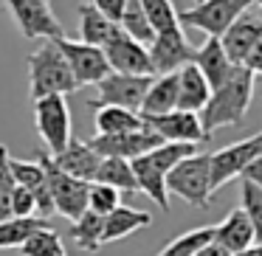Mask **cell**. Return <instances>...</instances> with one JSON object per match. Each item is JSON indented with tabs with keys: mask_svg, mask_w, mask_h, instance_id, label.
<instances>
[{
	"mask_svg": "<svg viewBox=\"0 0 262 256\" xmlns=\"http://www.w3.org/2000/svg\"><path fill=\"white\" fill-rule=\"evenodd\" d=\"M251 96H254V76L243 68L234 65V71L228 74V79L220 87H214L209 96V102L203 104V110L198 113L200 130H203L206 141L211 138V132L220 127H237L245 121Z\"/></svg>",
	"mask_w": 262,
	"mask_h": 256,
	"instance_id": "cell-1",
	"label": "cell"
},
{
	"mask_svg": "<svg viewBox=\"0 0 262 256\" xmlns=\"http://www.w3.org/2000/svg\"><path fill=\"white\" fill-rule=\"evenodd\" d=\"M194 152H198V147H189V144H161L158 149L130 160V169H133V177H136L138 192H144L164 211H169V194H166L164 180L169 175V169H175L183 158H189Z\"/></svg>",
	"mask_w": 262,
	"mask_h": 256,
	"instance_id": "cell-2",
	"label": "cell"
},
{
	"mask_svg": "<svg viewBox=\"0 0 262 256\" xmlns=\"http://www.w3.org/2000/svg\"><path fill=\"white\" fill-rule=\"evenodd\" d=\"M74 90H79V87H76L68 62L59 54L54 40H46L37 51L29 54V96H31V102L46 99V96H68Z\"/></svg>",
	"mask_w": 262,
	"mask_h": 256,
	"instance_id": "cell-3",
	"label": "cell"
},
{
	"mask_svg": "<svg viewBox=\"0 0 262 256\" xmlns=\"http://www.w3.org/2000/svg\"><path fill=\"white\" fill-rule=\"evenodd\" d=\"M166 194H175L183 203L194 205V208H209L211 200V164L209 155L194 152L183 158L175 169H169L164 180Z\"/></svg>",
	"mask_w": 262,
	"mask_h": 256,
	"instance_id": "cell-4",
	"label": "cell"
},
{
	"mask_svg": "<svg viewBox=\"0 0 262 256\" xmlns=\"http://www.w3.org/2000/svg\"><path fill=\"white\" fill-rule=\"evenodd\" d=\"M251 6H254V0H200L192 9L178 12V23H181V29L186 26V29L203 31L206 37H220Z\"/></svg>",
	"mask_w": 262,
	"mask_h": 256,
	"instance_id": "cell-5",
	"label": "cell"
},
{
	"mask_svg": "<svg viewBox=\"0 0 262 256\" xmlns=\"http://www.w3.org/2000/svg\"><path fill=\"white\" fill-rule=\"evenodd\" d=\"M37 155H40L37 160H40L42 172H46V180H48V189H51L54 214L65 217V220H71V222L79 220L88 211V189H91V183L74 180V177H68L65 172H59L48 152H37Z\"/></svg>",
	"mask_w": 262,
	"mask_h": 256,
	"instance_id": "cell-6",
	"label": "cell"
},
{
	"mask_svg": "<svg viewBox=\"0 0 262 256\" xmlns=\"http://www.w3.org/2000/svg\"><path fill=\"white\" fill-rule=\"evenodd\" d=\"M34 127L40 132L42 144L48 147V152L59 155L74 138V124H71V107L65 102V96H46L34 102Z\"/></svg>",
	"mask_w": 262,
	"mask_h": 256,
	"instance_id": "cell-7",
	"label": "cell"
},
{
	"mask_svg": "<svg viewBox=\"0 0 262 256\" xmlns=\"http://www.w3.org/2000/svg\"><path fill=\"white\" fill-rule=\"evenodd\" d=\"M262 155V130L254 132V135L243 138L237 144H228V147L217 149V152L209 155V164H211V194L217 189H223L228 180L243 175V169L256 160Z\"/></svg>",
	"mask_w": 262,
	"mask_h": 256,
	"instance_id": "cell-8",
	"label": "cell"
},
{
	"mask_svg": "<svg viewBox=\"0 0 262 256\" xmlns=\"http://www.w3.org/2000/svg\"><path fill=\"white\" fill-rule=\"evenodd\" d=\"M26 40H62L65 29L51 12V3L42 0H3Z\"/></svg>",
	"mask_w": 262,
	"mask_h": 256,
	"instance_id": "cell-9",
	"label": "cell"
},
{
	"mask_svg": "<svg viewBox=\"0 0 262 256\" xmlns=\"http://www.w3.org/2000/svg\"><path fill=\"white\" fill-rule=\"evenodd\" d=\"M152 76H124V74H107L96 85V99H91V107H121L138 113L141 102L147 96V87Z\"/></svg>",
	"mask_w": 262,
	"mask_h": 256,
	"instance_id": "cell-10",
	"label": "cell"
},
{
	"mask_svg": "<svg viewBox=\"0 0 262 256\" xmlns=\"http://www.w3.org/2000/svg\"><path fill=\"white\" fill-rule=\"evenodd\" d=\"M54 42H57L59 54H62L65 62H68L71 76H74L76 87L99 85V82H102L104 76L110 74V65H107V59H104L102 48L85 45V42L68 40V37H62V40H54Z\"/></svg>",
	"mask_w": 262,
	"mask_h": 256,
	"instance_id": "cell-11",
	"label": "cell"
},
{
	"mask_svg": "<svg viewBox=\"0 0 262 256\" xmlns=\"http://www.w3.org/2000/svg\"><path fill=\"white\" fill-rule=\"evenodd\" d=\"M102 54L110 65V74H124V76H155L149 65V54L141 42L130 40L124 31L116 26L107 42L102 45Z\"/></svg>",
	"mask_w": 262,
	"mask_h": 256,
	"instance_id": "cell-12",
	"label": "cell"
},
{
	"mask_svg": "<svg viewBox=\"0 0 262 256\" xmlns=\"http://www.w3.org/2000/svg\"><path fill=\"white\" fill-rule=\"evenodd\" d=\"M147 54H149L152 74L166 76V74H178L181 68L192 65L194 45L186 40L183 29H172V31H161V34H155V40L147 45Z\"/></svg>",
	"mask_w": 262,
	"mask_h": 256,
	"instance_id": "cell-13",
	"label": "cell"
},
{
	"mask_svg": "<svg viewBox=\"0 0 262 256\" xmlns=\"http://www.w3.org/2000/svg\"><path fill=\"white\" fill-rule=\"evenodd\" d=\"M161 135H155L149 127L141 132H127V135H93L88 147L99 155V158H119V160H136L141 155L152 152L161 147Z\"/></svg>",
	"mask_w": 262,
	"mask_h": 256,
	"instance_id": "cell-14",
	"label": "cell"
},
{
	"mask_svg": "<svg viewBox=\"0 0 262 256\" xmlns=\"http://www.w3.org/2000/svg\"><path fill=\"white\" fill-rule=\"evenodd\" d=\"M144 127L161 135L164 144H189V147H198L200 141H206L203 130H200V121L194 113H181V110H172L164 115H149L141 119Z\"/></svg>",
	"mask_w": 262,
	"mask_h": 256,
	"instance_id": "cell-15",
	"label": "cell"
},
{
	"mask_svg": "<svg viewBox=\"0 0 262 256\" xmlns=\"http://www.w3.org/2000/svg\"><path fill=\"white\" fill-rule=\"evenodd\" d=\"M51 160H54V166H57L59 172H65L68 177L82 180V183H93V180H96L99 164H102V158H99V155L93 152L85 141H76V138H71L68 147H65L59 155H54Z\"/></svg>",
	"mask_w": 262,
	"mask_h": 256,
	"instance_id": "cell-16",
	"label": "cell"
},
{
	"mask_svg": "<svg viewBox=\"0 0 262 256\" xmlns=\"http://www.w3.org/2000/svg\"><path fill=\"white\" fill-rule=\"evenodd\" d=\"M259 37H262V20L243 14V17H239L237 23L228 26L217 40H220V45H223V51H226L228 62H231V65H243V59L248 57V51L254 48V42L259 40Z\"/></svg>",
	"mask_w": 262,
	"mask_h": 256,
	"instance_id": "cell-17",
	"label": "cell"
},
{
	"mask_svg": "<svg viewBox=\"0 0 262 256\" xmlns=\"http://www.w3.org/2000/svg\"><path fill=\"white\" fill-rule=\"evenodd\" d=\"M192 65L200 71V76L206 79V85L214 90V87H220L223 82L228 79V74L234 71V65L228 62L226 51H223L220 40L217 37H206V42L200 48H194V59Z\"/></svg>",
	"mask_w": 262,
	"mask_h": 256,
	"instance_id": "cell-18",
	"label": "cell"
},
{
	"mask_svg": "<svg viewBox=\"0 0 262 256\" xmlns=\"http://www.w3.org/2000/svg\"><path fill=\"white\" fill-rule=\"evenodd\" d=\"M152 225V214L141 208H130V205L121 203L116 211H110L104 217V228H102V245L119 242V239H127L130 234H136L138 228H149Z\"/></svg>",
	"mask_w": 262,
	"mask_h": 256,
	"instance_id": "cell-19",
	"label": "cell"
},
{
	"mask_svg": "<svg viewBox=\"0 0 262 256\" xmlns=\"http://www.w3.org/2000/svg\"><path fill=\"white\" fill-rule=\"evenodd\" d=\"M214 242L220 248H226L231 256L254 245V228H251L248 217L243 214V208L228 211L226 220L220 225H214Z\"/></svg>",
	"mask_w": 262,
	"mask_h": 256,
	"instance_id": "cell-20",
	"label": "cell"
},
{
	"mask_svg": "<svg viewBox=\"0 0 262 256\" xmlns=\"http://www.w3.org/2000/svg\"><path fill=\"white\" fill-rule=\"evenodd\" d=\"M211 87L206 85V79L200 76V71L194 65L178 71V107L181 113H194L198 115L203 110V104L209 102Z\"/></svg>",
	"mask_w": 262,
	"mask_h": 256,
	"instance_id": "cell-21",
	"label": "cell"
},
{
	"mask_svg": "<svg viewBox=\"0 0 262 256\" xmlns=\"http://www.w3.org/2000/svg\"><path fill=\"white\" fill-rule=\"evenodd\" d=\"M178 107V74H166V76H152L147 87V96L141 102L138 115L149 119V115H164L172 113Z\"/></svg>",
	"mask_w": 262,
	"mask_h": 256,
	"instance_id": "cell-22",
	"label": "cell"
},
{
	"mask_svg": "<svg viewBox=\"0 0 262 256\" xmlns=\"http://www.w3.org/2000/svg\"><path fill=\"white\" fill-rule=\"evenodd\" d=\"M93 124H96V135H127V132L144 130L141 115L121 107H99L93 115Z\"/></svg>",
	"mask_w": 262,
	"mask_h": 256,
	"instance_id": "cell-23",
	"label": "cell"
},
{
	"mask_svg": "<svg viewBox=\"0 0 262 256\" xmlns=\"http://www.w3.org/2000/svg\"><path fill=\"white\" fill-rule=\"evenodd\" d=\"M113 29L116 26L110 23L107 17H102L91 3H82L79 6V42L102 48L104 42H107V37L113 34Z\"/></svg>",
	"mask_w": 262,
	"mask_h": 256,
	"instance_id": "cell-24",
	"label": "cell"
},
{
	"mask_svg": "<svg viewBox=\"0 0 262 256\" xmlns=\"http://www.w3.org/2000/svg\"><path fill=\"white\" fill-rule=\"evenodd\" d=\"M93 183H104V186L116 189L121 194L138 192L136 177H133V169H130V160H119V158H102Z\"/></svg>",
	"mask_w": 262,
	"mask_h": 256,
	"instance_id": "cell-25",
	"label": "cell"
},
{
	"mask_svg": "<svg viewBox=\"0 0 262 256\" xmlns=\"http://www.w3.org/2000/svg\"><path fill=\"white\" fill-rule=\"evenodd\" d=\"M102 228H104V217L93 214V211H85L79 220L71 222L74 245H79L88 253H96V250L102 248Z\"/></svg>",
	"mask_w": 262,
	"mask_h": 256,
	"instance_id": "cell-26",
	"label": "cell"
},
{
	"mask_svg": "<svg viewBox=\"0 0 262 256\" xmlns=\"http://www.w3.org/2000/svg\"><path fill=\"white\" fill-rule=\"evenodd\" d=\"M211 239H214V225L192 228V231H186V234H181V237H175L172 242H166L164 248H161L158 256H198L200 248H206Z\"/></svg>",
	"mask_w": 262,
	"mask_h": 256,
	"instance_id": "cell-27",
	"label": "cell"
},
{
	"mask_svg": "<svg viewBox=\"0 0 262 256\" xmlns=\"http://www.w3.org/2000/svg\"><path fill=\"white\" fill-rule=\"evenodd\" d=\"M119 29L124 31L130 40L141 42L144 48L155 40V31H152V26H149V20L144 17L141 6H138V0H127V3H124V12H121Z\"/></svg>",
	"mask_w": 262,
	"mask_h": 256,
	"instance_id": "cell-28",
	"label": "cell"
},
{
	"mask_svg": "<svg viewBox=\"0 0 262 256\" xmlns=\"http://www.w3.org/2000/svg\"><path fill=\"white\" fill-rule=\"evenodd\" d=\"M48 225V220H40V217H26V220H17V217H9V220L0 222V250L6 248H23V242L37 231V228Z\"/></svg>",
	"mask_w": 262,
	"mask_h": 256,
	"instance_id": "cell-29",
	"label": "cell"
},
{
	"mask_svg": "<svg viewBox=\"0 0 262 256\" xmlns=\"http://www.w3.org/2000/svg\"><path fill=\"white\" fill-rule=\"evenodd\" d=\"M138 6H141L144 17L149 20L155 34L181 29V23H178V9L172 0H138Z\"/></svg>",
	"mask_w": 262,
	"mask_h": 256,
	"instance_id": "cell-30",
	"label": "cell"
},
{
	"mask_svg": "<svg viewBox=\"0 0 262 256\" xmlns=\"http://www.w3.org/2000/svg\"><path fill=\"white\" fill-rule=\"evenodd\" d=\"M23 256H65L62 237L51 225H42L23 242Z\"/></svg>",
	"mask_w": 262,
	"mask_h": 256,
	"instance_id": "cell-31",
	"label": "cell"
},
{
	"mask_svg": "<svg viewBox=\"0 0 262 256\" xmlns=\"http://www.w3.org/2000/svg\"><path fill=\"white\" fill-rule=\"evenodd\" d=\"M9 169H12L14 183L29 189V192H37V189L46 186V172H42L40 160H20L9 155Z\"/></svg>",
	"mask_w": 262,
	"mask_h": 256,
	"instance_id": "cell-32",
	"label": "cell"
},
{
	"mask_svg": "<svg viewBox=\"0 0 262 256\" xmlns=\"http://www.w3.org/2000/svg\"><path fill=\"white\" fill-rule=\"evenodd\" d=\"M239 197H243V214L248 217L251 228H254V245H256L262 239V189H256L254 183L243 180Z\"/></svg>",
	"mask_w": 262,
	"mask_h": 256,
	"instance_id": "cell-33",
	"label": "cell"
},
{
	"mask_svg": "<svg viewBox=\"0 0 262 256\" xmlns=\"http://www.w3.org/2000/svg\"><path fill=\"white\" fill-rule=\"evenodd\" d=\"M119 205H121V192L104 186V183H91V189H88V211H93L99 217H107Z\"/></svg>",
	"mask_w": 262,
	"mask_h": 256,
	"instance_id": "cell-34",
	"label": "cell"
},
{
	"mask_svg": "<svg viewBox=\"0 0 262 256\" xmlns=\"http://www.w3.org/2000/svg\"><path fill=\"white\" fill-rule=\"evenodd\" d=\"M17 189L12 177V169H9V149L0 144V222L12 217V194Z\"/></svg>",
	"mask_w": 262,
	"mask_h": 256,
	"instance_id": "cell-35",
	"label": "cell"
},
{
	"mask_svg": "<svg viewBox=\"0 0 262 256\" xmlns=\"http://www.w3.org/2000/svg\"><path fill=\"white\" fill-rule=\"evenodd\" d=\"M12 217L17 220H26V217H37V208H34V197H31L29 189L17 186L12 194Z\"/></svg>",
	"mask_w": 262,
	"mask_h": 256,
	"instance_id": "cell-36",
	"label": "cell"
},
{
	"mask_svg": "<svg viewBox=\"0 0 262 256\" xmlns=\"http://www.w3.org/2000/svg\"><path fill=\"white\" fill-rule=\"evenodd\" d=\"M124 3H127V0H91V6L96 9L102 17H107L113 26H119L121 12H124Z\"/></svg>",
	"mask_w": 262,
	"mask_h": 256,
	"instance_id": "cell-37",
	"label": "cell"
},
{
	"mask_svg": "<svg viewBox=\"0 0 262 256\" xmlns=\"http://www.w3.org/2000/svg\"><path fill=\"white\" fill-rule=\"evenodd\" d=\"M243 68L248 71L251 76H262V37L254 42V48L248 51V57L243 59Z\"/></svg>",
	"mask_w": 262,
	"mask_h": 256,
	"instance_id": "cell-38",
	"label": "cell"
},
{
	"mask_svg": "<svg viewBox=\"0 0 262 256\" xmlns=\"http://www.w3.org/2000/svg\"><path fill=\"white\" fill-rule=\"evenodd\" d=\"M239 177H243V180H248V183H254L256 189H262V155L256 160H251V164L243 169V175H239Z\"/></svg>",
	"mask_w": 262,
	"mask_h": 256,
	"instance_id": "cell-39",
	"label": "cell"
},
{
	"mask_svg": "<svg viewBox=\"0 0 262 256\" xmlns=\"http://www.w3.org/2000/svg\"><path fill=\"white\" fill-rule=\"evenodd\" d=\"M198 256H231V253H228L226 248H220V245H217L214 239H211V242L206 245V248H200V253H198Z\"/></svg>",
	"mask_w": 262,
	"mask_h": 256,
	"instance_id": "cell-40",
	"label": "cell"
},
{
	"mask_svg": "<svg viewBox=\"0 0 262 256\" xmlns=\"http://www.w3.org/2000/svg\"><path fill=\"white\" fill-rule=\"evenodd\" d=\"M234 256H262V242L259 245H251V248L239 250V253H234Z\"/></svg>",
	"mask_w": 262,
	"mask_h": 256,
	"instance_id": "cell-41",
	"label": "cell"
},
{
	"mask_svg": "<svg viewBox=\"0 0 262 256\" xmlns=\"http://www.w3.org/2000/svg\"><path fill=\"white\" fill-rule=\"evenodd\" d=\"M254 87L259 90V96H262V76H259V82H254Z\"/></svg>",
	"mask_w": 262,
	"mask_h": 256,
	"instance_id": "cell-42",
	"label": "cell"
},
{
	"mask_svg": "<svg viewBox=\"0 0 262 256\" xmlns=\"http://www.w3.org/2000/svg\"><path fill=\"white\" fill-rule=\"evenodd\" d=\"M254 3H259V6H262V0H254Z\"/></svg>",
	"mask_w": 262,
	"mask_h": 256,
	"instance_id": "cell-43",
	"label": "cell"
},
{
	"mask_svg": "<svg viewBox=\"0 0 262 256\" xmlns=\"http://www.w3.org/2000/svg\"><path fill=\"white\" fill-rule=\"evenodd\" d=\"M42 3H51V0H42Z\"/></svg>",
	"mask_w": 262,
	"mask_h": 256,
	"instance_id": "cell-44",
	"label": "cell"
},
{
	"mask_svg": "<svg viewBox=\"0 0 262 256\" xmlns=\"http://www.w3.org/2000/svg\"><path fill=\"white\" fill-rule=\"evenodd\" d=\"M198 3H200V0H198Z\"/></svg>",
	"mask_w": 262,
	"mask_h": 256,
	"instance_id": "cell-45",
	"label": "cell"
}]
</instances>
